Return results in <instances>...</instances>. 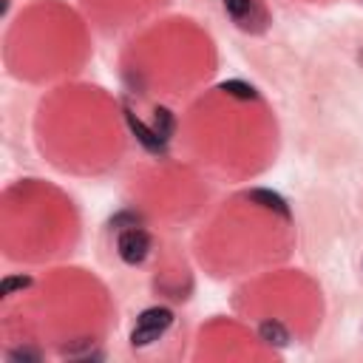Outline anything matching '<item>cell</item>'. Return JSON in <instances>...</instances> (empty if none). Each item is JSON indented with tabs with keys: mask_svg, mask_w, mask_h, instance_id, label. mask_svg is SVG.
I'll use <instances>...</instances> for the list:
<instances>
[{
	"mask_svg": "<svg viewBox=\"0 0 363 363\" xmlns=\"http://www.w3.org/2000/svg\"><path fill=\"white\" fill-rule=\"evenodd\" d=\"M218 91H224L227 96H235V99H258V91L250 85V82H244V79H224L221 85H218Z\"/></svg>",
	"mask_w": 363,
	"mask_h": 363,
	"instance_id": "7",
	"label": "cell"
},
{
	"mask_svg": "<svg viewBox=\"0 0 363 363\" xmlns=\"http://www.w3.org/2000/svg\"><path fill=\"white\" fill-rule=\"evenodd\" d=\"M125 122H128V128H130V133L136 136V142L147 150V153H156V156H164L167 153V139H162L156 130H153V125H145L133 111H128L125 108Z\"/></svg>",
	"mask_w": 363,
	"mask_h": 363,
	"instance_id": "3",
	"label": "cell"
},
{
	"mask_svg": "<svg viewBox=\"0 0 363 363\" xmlns=\"http://www.w3.org/2000/svg\"><path fill=\"white\" fill-rule=\"evenodd\" d=\"M170 323H173V312L167 306H147L136 318V326L130 332V343L133 346H150L170 329Z\"/></svg>",
	"mask_w": 363,
	"mask_h": 363,
	"instance_id": "1",
	"label": "cell"
},
{
	"mask_svg": "<svg viewBox=\"0 0 363 363\" xmlns=\"http://www.w3.org/2000/svg\"><path fill=\"white\" fill-rule=\"evenodd\" d=\"M9 360H11V363H20V360H40V352H37V349H11V352H9Z\"/></svg>",
	"mask_w": 363,
	"mask_h": 363,
	"instance_id": "10",
	"label": "cell"
},
{
	"mask_svg": "<svg viewBox=\"0 0 363 363\" xmlns=\"http://www.w3.org/2000/svg\"><path fill=\"white\" fill-rule=\"evenodd\" d=\"M258 337H261L267 346H275V349L289 346V332H286V326L278 323V320H264V323L258 326Z\"/></svg>",
	"mask_w": 363,
	"mask_h": 363,
	"instance_id": "5",
	"label": "cell"
},
{
	"mask_svg": "<svg viewBox=\"0 0 363 363\" xmlns=\"http://www.w3.org/2000/svg\"><path fill=\"white\" fill-rule=\"evenodd\" d=\"M26 286H31V278L28 275H6L3 281H0V295H14L17 289H26Z\"/></svg>",
	"mask_w": 363,
	"mask_h": 363,
	"instance_id": "8",
	"label": "cell"
},
{
	"mask_svg": "<svg viewBox=\"0 0 363 363\" xmlns=\"http://www.w3.org/2000/svg\"><path fill=\"white\" fill-rule=\"evenodd\" d=\"M116 252H119V258L125 264H133V267L142 264L147 258V252H150V235H147V230H142V227H125L119 233V238H116Z\"/></svg>",
	"mask_w": 363,
	"mask_h": 363,
	"instance_id": "2",
	"label": "cell"
},
{
	"mask_svg": "<svg viewBox=\"0 0 363 363\" xmlns=\"http://www.w3.org/2000/svg\"><path fill=\"white\" fill-rule=\"evenodd\" d=\"M153 130H156L162 139H170V136H173V130H176V116H173L170 108H162V105L153 108Z\"/></svg>",
	"mask_w": 363,
	"mask_h": 363,
	"instance_id": "6",
	"label": "cell"
},
{
	"mask_svg": "<svg viewBox=\"0 0 363 363\" xmlns=\"http://www.w3.org/2000/svg\"><path fill=\"white\" fill-rule=\"evenodd\" d=\"M252 9V0H224V11L233 17V20H244Z\"/></svg>",
	"mask_w": 363,
	"mask_h": 363,
	"instance_id": "9",
	"label": "cell"
},
{
	"mask_svg": "<svg viewBox=\"0 0 363 363\" xmlns=\"http://www.w3.org/2000/svg\"><path fill=\"white\" fill-rule=\"evenodd\" d=\"M244 199L252 201V204H258V207H264V210H272V213L281 216V218H289V204H286V199H284L281 193H275V190L255 187V190H247Z\"/></svg>",
	"mask_w": 363,
	"mask_h": 363,
	"instance_id": "4",
	"label": "cell"
}]
</instances>
